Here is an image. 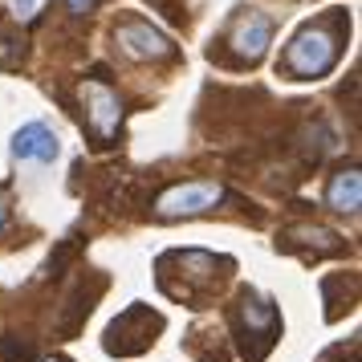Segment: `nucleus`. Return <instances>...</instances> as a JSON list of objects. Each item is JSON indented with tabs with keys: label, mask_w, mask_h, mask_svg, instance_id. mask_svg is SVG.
<instances>
[{
	"label": "nucleus",
	"mask_w": 362,
	"mask_h": 362,
	"mask_svg": "<svg viewBox=\"0 0 362 362\" xmlns=\"http://www.w3.org/2000/svg\"><path fill=\"white\" fill-rule=\"evenodd\" d=\"M342 37H346V17H342V8H334L329 17L310 21V25L285 45L277 69H285L297 82H313V78H322V74H329V69L338 66V57H342Z\"/></svg>",
	"instance_id": "obj_1"
},
{
	"label": "nucleus",
	"mask_w": 362,
	"mask_h": 362,
	"mask_svg": "<svg viewBox=\"0 0 362 362\" xmlns=\"http://www.w3.org/2000/svg\"><path fill=\"white\" fill-rule=\"evenodd\" d=\"M220 199H224V183H216V180H187V183H171L163 196L155 199V212L163 216V220L204 216V212H212Z\"/></svg>",
	"instance_id": "obj_2"
},
{
	"label": "nucleus",
	"mask_w": 362,
	"mask_h": 362,
	"mask_svg": "<svg viewBox=\"0 0 362 362\" xmlns=\"http://www.w3.org/2000/svg\"><path fill=\"white\" fill-rule=\"evenodd\" d=\"M273 29H277L273 17H264V13H257V8H248V13H240V17L232 21L224 45L236 53L240 66H257L264 53H269V45H273Z\"/></svg>",
	"instance_id": "obj_3"
},
{
	"label": "nucleus",
	"mask_w": 362,
	"mask_h": 362,
	"mask_svg": "<svg viewBox=\"0 0 362 362\" xmlns=\"http://www.w3.org/2000/svg\"><path fill=\"white\" fill-rule=\"evenodd\" d=\"M115 45L127 62H163L175 53L171 37L159 33L151 21H122L115 29Z\"/></svg>",
	"instance_id": "obj_4"
},
{
	"label": "nucleus",
	"mask_w": 362,
	"mask_h": 362,
	"mask_svg": "<svg viewBox=\"0 0 362 362\" xmlns=\"http://www.w3.org/2000/svg\"><path fill=\"white\" fill-rule=\"evenodd\" d=\"M82 102H86V127H90V134L98 139L102 147L115 143L118 127H122V102H118V94L106 82H86Z\"/></svg>",
	"instance_id": "obj_5"
},
{
	"label": "nucleus",
	"mask_w": 362,
	"mask_h": 362,
	"mask_svg": "<svg viewBox=\"0 0 362 362\" xmlns=\"http://www.w3.org/2000/svg\"><path fill=\"white\" fill-rule=\"evenodd\" d=\"M134 317H139V305H131L118 322H110V329H106V350H110V354H139V350H147V346L155 342L151 334L163 326V322H151V326L134 329Z\"/></svg>",
	"instance_id": "obj_6"
},
{
	"label": "nucleus",
	"mask_w": 362,
	"mask_h": 362,
	"mask_svg": "<svg viewBox=\"0 0 362 362\" xmlns=\"http://www.w3.org/2000/svg\"><path fill=\"white\" fill-rule=\"evenodd\" d=\"M13 155L17 159H33V163H53L62 155V143H57V134L45 122H25L13 134Z\"/></svg>",
	"instance_id": "obj_7"
},
{
	"label": "nucleus",
	"mask_w": 362,
	"mask_h": 362,
	"mask_svg": "<svg viewBox=\"0 0 362 362\" xmlns=\"http://www.w3.org/2000/svg\"><path fill=\"white\" fill-rule=\"evenodd\" d=\"M240 322H245V334L261 338V354L273 346V338H277V329H281V317H277V310H273V301L252 297V293L240 297Z\"/></svg>",
	"instance_id": "obj_8"
},
{
	"label": "nucleus",
	"mask_w": 362,
	"mask_h": 362,
	"mask_svg": "<svg viewBox=\"0 0 362 362\" xmlns=\"http://www.w3.org/2000/svg\"><path fill=\"white\" fill-rule=\"evenodd\" d=\"M326 208H334V212H350V216L362 208V175H358V167H342V171L329 175Z\"/></svg>",
	"instance_id": "obj_9"
},
{
	"label": "nucleus",
	"mask_w": 362,
	"mask_h": 362,
	"mask_svg": "<svg viewBox=\"0 0 362 362\" xmlns=\"http://www.w3.org/2000/svg\"><path fill=\"white\" fill-rule=\"evenodd\" d=\"M0 358H4V362H29L33 354H29V346H25V342L8 338V342H0Z\"/></svg>",
	"instance_id": "obj_10"
},
{
	"label": "nucleus",
	"mask_w": 362,
	"mask_h": 362,
	"mask_svg": "<svg viewBox=\"0 0 362 362\" xmlns=\"http://www.w3.org/2000/svg\"><path fill=\"white\" fill-rule=\"evenodd\" d=\"M37 8H41V0H8V13L17 21H33Z\"/></svg>",
	"instance_id": "obj_11"
},
{
	"label": "nucleus",
	"mask_w": 362,
	"mask_h": 362,
	"mask_svg": "<svg viewBox=\"0 0 362 362\" xmlns=\"http://www.w3.org/2000/svg\"><path fill=\"white\" fill-rule=\"evenodd\" d=\"M69 4V13H74V17H86V13H94V4H98V0H66Z\"/></svg>",
	"instance_id": "obj_12"
},
{
	"label": "nucleus",
	"mask_w": 362,
	"mask_h": 362,
	"mask_svg": "<svg viewBox=\"0 0 362 362\" xmlns=\"http://www.w3.org/2000/svg\"><path fill=\"white\" fill-rule=\"evenodd\" d=\"M4 220H8V199H0V228H4Z\"/></svg>",
	"instance_id": "obj_13"
},
{
	"label": "nucleus",
	"mask_w": 362,
	"mask_h": 362,
	"mask_svg": "<svg viewBox=\"0 0 362 362\" xmlns=\"http://www.w3.org/2000/svg\"><path fill=\"white\" fill-rule=\"evenodd\" d=\"M41 362H66V358H41Z\"/></svg>",
	"instance_id": "obj_14"
}]
</instances>
